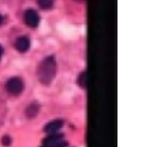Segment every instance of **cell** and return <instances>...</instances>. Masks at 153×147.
<instances>
[{
    "mask_svg": "<svg viewBox=\"0 0 153 147\" xmlns=\"http://www.w3.org/2000/svg\"><path fill=\"white\" fill-rule=\"evenodd\" d=\"M56 70H57L56 58L53 56H48L38 66L37 70L38 79H39V81L43 85H50L52 80L54 79V76H56Z\"/></svg>",
    "mask_w": 153,
    "mask_h": 147,
    "instance_id": "obj_1",
    "label": "cell"
},
{
    "mask_svg": "<svg viewBox=\"0 0 153 147\" xmlns=\"http://www.w3.org/2000/svg\"><path fill=\"white\" fill-rule=\"evenodd\" d=\"M5 88H7V91L10 93V94L19 95L24 89V83L20 78H12V79H9L7 81Z\"/></svg>",
    "mask_w": 153,
    "mask_h": 147,
    "instance_id": "obj_2",
    "label": "cell"
},
{
    "mask_svg": "<svg viewBox=\"0 0 153 147\" xmlns=\"http://www.w3.org/2000/svg\"><path fill=\"white\" fill-rule=\"evenodd\" d=\"M39 15L36 10L33 9H28L24 12V22L25 24L30 27V28H37L38 24H39Z\"/></svg>",
    "mask_w": 153,
    "mask_h": 147,
    "instance_id": "obj_3",
    "label": "cell"
},
{
    "mask_svg": "<svg viewBox=\"0 0 153 147\" xmlns=\"http://www.w3.org/2000/svg\"><path fill=\"white\" fill-rule=\"evenodd\" d=\"M14 47H15V50L22 52V53H24L29 50V47H30V41H29V38L28 37H24V36H22L19 37L17 41L14 42Z\"/></svg>",
    "mask_w": 153,
    "mask_h": 147,
    "instance_id": "obj_4",
    "label": "cell"
},
{
    "mask_svg": "<svg viewBox=\"0 0 153 147\" xmlns=\"http://www.w3.org/2000/svg\"><path fill=\"white\" fill-rule=\"evenodd\" d=\"M63 126V122L59 121V119H57V121H53V122H50L47 124V126L45 127V132L47 134H51V133H57L59 129L62 128Z\"/></svg>",
    "mask_w": 153,
    "mask_h": 147,
    "instance_id": "obj_5",
    "label": "cell"
},
{
    "mask_svg": "<svg viewBox=\"0 0 153 147\" xmlns=\"http://www.w3.org/2000/svg\"><path fill=\"white\" fill-rule=\"evenodd\" d=\"M39 113V104L38 103H30L25 109V116L28 118H34Z\"/></svg>",
    "mask_w": 153,
    "mask_h": 147,
    "instance_id": "obj_6",
    "label": "cell"
},
{
    "mask_svg": "<svg viewBox=\"0 0 153 147\" xmlns=\"http://www.w3.org/2000/svg\"><path fill=\"white\" fill-rule=\"evenodd\" d=\"M77 84H79L80 88L86 89V86H87V74H86V71H82V72L79 75Z\"/></svg>",
    "mask_w": 153,
    "mask_h": 147,
    "instance_id": "obj_7",
    "label": "cell"
},
{
    "mask_svg": "<svg viewBox=\"0 0 153 147\" xmlns=\"http://www.w3.org/2000/svg\"><path fill=\"white\" fill-rule=\"evenodd\" d=\"M38 4L42 9H51L54 4V0H38Z\"/></svg>",
    "mask_w": 153,
    "mask_h": 147,
    "instance_id": "obj_8",
    "label": "cell"
},
{
    "mask_svg": "<svg viewBox=\"0 0 153 147\" xmlns=\"http://www.w3.org/2000/svg\"><path fill=\"white\" fill-rule=\"evenodd\" d=\"M67 142L63 140H59L57 142H53V143H50V145H42L41 147H67Z\"/></svg>",
    "mask_w": 153,
    "mask_h": 147,
    "instance_id": "obj_9",
    "label": "cell"
},
{
    "mask_svg": "<svg viewBox=\"0 0 153 147\" xmlns=\"http://www.w3.org/2000/svg\"><path fill=\"white\" fill-rule=\"evenodd\" d=\"M1 143H3L4 146H9L10 143H12V138H10L8 134H7V136H4V137L1 138Z\"/></svg>",
    "mask_w": 153,
    "mask_h": 147,
    "instance_id": "obj_10",
    "label": "cell"
},
{
    "mask_svg": "<svg viewBox=\"0 0 153 147\" xmlns=\"http://www.w3.org/2000/svg\"><path fill=\"white\" fill-rule=\"evenodd\" d=\"M1 56H3V47L0 46V58H1Z\"/></svg>",
    "mask_w": 153,
    "mask_h": 147,
    "instance_id": "obj_11",
    "label": "cell"
},
{
    "mask_svg": "<svg viewBox=\"0 0 153 147\" xmlns=\"http://www.w3.org/2000/svg\"><path fill=\"white\" fill-rule=\"evenodd\" d=\"M74 1H77V3H85V0H74Z\"/></svg>",
    "mask_w": 153,
    "mask_h": 147,
    "instance_id": "obj_12",
    "label": "cell"
},
{
    "mask_svg": "<svg viewBox=\"0 0 153 147\" xmlns=\"http://www.w3.org/2000/svg\"><path fill=\"white\" fill-rule=\"evenodd\" d=\"M3 23V18H1V15H0V24Z\"/></svg>",
    "mask_w": 153,
    "mask_h": 147,
    "instance_id": "obj_13",
    "label": "cell"
}]
</instances>
